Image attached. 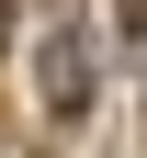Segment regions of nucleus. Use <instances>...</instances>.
Returning a JSON list of instances; mask_svg holds the SVG:
<instances>
[{
	"instance_id": "f257e3e1",
	"label": "nucleus",
	"mask_w": 147,
	"mask_h": 158,
	"mask_svg": "<svg viewBox=\"0 0 147 158\" xmlns=\"http://www.w3.org/2000/svg\"><path fill=\"white\" fill-rule=\"evenodd\" d=\"M34 90H45L57 124L91 113V23H45V45H34Z\"/></svg>"
},
{
	"instance_id": "f03ea898",
	"label": "nucleus",
	"mask_w": 147,
	"mask_h": 158,
	"mask_svg": "<svg viewBox=\"0 0 147 158\" xmlns=\"http://www.w3.org/2000/svg\"><path fill=\"white\" fill-rule=\"evenodd\" d=\"M124 34H136V45H147V0H124Z\"/></svg>"
}]
</instances>
